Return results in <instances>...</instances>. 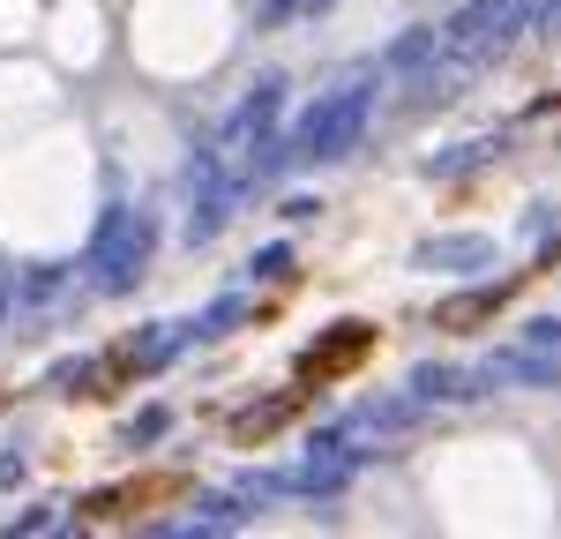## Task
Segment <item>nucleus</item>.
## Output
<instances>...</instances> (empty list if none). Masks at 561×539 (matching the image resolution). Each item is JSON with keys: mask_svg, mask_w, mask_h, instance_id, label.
I'll return each mask as SVG.
<instances>
[{"mask_svg": "<svg viewBox=\"0 0 561 539\" xmlns=\"http://www.w3.org/2000/svg\"><path fill=\"white\" fill-rule=\"evenodd\" d=\"M248 517H255V509H248V494L232 488V494H203V502H195V517H187V525H165V532H173V539H210V532H240Z\"/></svg>", "mask_w": 561, "mask_h": 539, "instance_id": "423d86ee", "label": "nucleus"}, {"mask_svg": "<svg viewBox=\"0 0 561 539\" xmlns=\"http://www.w3.org/2000/svg\"><path fill=\"white\" fill-rule=\"evenodd\" d=\"M510 142L502 135H479V142H457V150H434L427 158V180H457V173H479V165H494Z\"/></svg>", "mask_w": 561, "mask_h": 539, "instance_id": "6e6552de", "label": "nucleus"}, {"mask_svg": "<svg viewBox=\"0 0 561 539\" xmlns=\"http://www.w3.org/2000/svg\"><path fill=\"white\" fill-rule=\"evenodd\" d=\"M0 314H8V308H0Z\"/></svg>", "mask_w": 561, "mask_h": 539, "instance_id": "4be33fe9", "label": "nucleus"}, {"mask_svg": "<svg viewBox=\"0 0 561 539\" xmlns=\"http://www.w3.org/2000/svg\"><path fill=\"white\" fill-rule=\"evenodd\" d=\"M442 60V31L434 23H412V31H397V45L382 53L389 76H420V68H434Z\"/></svg>", "mask_w": 561, "mask_h": 539, "instance_id": "0eeeda50", "label": "nucleus"}, {"mask_svg": "<svg viewBox=\"0 0 561 539\" xmlns=\"http://www.w3.org/2000/svg\"><path fill=\"white\" fill-rule=\"evenodd\" d=\"M240 494L248 502H277L285 494V472H240Z\"/></svg>", "mask_w": 561, "mask_h": 539, "instance_id": "dca6fc26", "label": "nucleus"}, {"mask_svg": "<svg viewBox=\"0 0 561 539\" xmlns=\"http://www.w3.org/2000/svg\"><path fill=\"white\" fill-rule=\"evenodd\" d=\"M412 270H427V277H479V270H494V240L486 232H434L412 248Z\"/></svg>", "mask_w": 561, "mask_h": 539, "instance_id": "39448f33", "label": "nucleus"}, {"mask_svg": "<svg viewBox=\"0 0 561 539\" xmlns=\"http://www.w3.org/2000/svg\"><path fill=\"white\" fill-rule=\"evenodd\" d=\"M240 322H248V293H217L195 322H180V337L195 345V337H225V330H240Z\"/></svg>", "mask_w": 561, "mask_h": 539, "instance_id": "9d476101", "label": "nucleus"}, {"mask_svg": "<svg viewBox=\"0 0 561 539\" xmlns=\"http://www.w3.org/2000/svg\"><path fill=\"white\" fill-rule=\"evenodd\" d=\"M375 76H382V60H352L345 83L322 90L314 105L300 113V128L285 135L293 142V165H337V158H352L359 142H367V121H375Z\"/></svg>", "mask_w": 561, "mask_h": 539, "instance_id": "f257e3e1", "label": "nucleus"}, {"mask_svg": "<svg viewBox=\"0 0 561 539\" xmlns=\"http://www.w3.org/2000/svg\"><path fill=\"white\" fill-rule=\"evenodd\" d=\"M300 15V0H262V31H277V23H293Z\"/></svg>", "mask_w": 561, "mask_h": 539, "instance_id": "6ab92c4d", "label": "nucleus"}, {"mask_svg": "<svg viewBox=\"0 0 561 539\" xmlns=\"http://www.w3.org/2000/svg\"><path fill=\"white\" fill-rule=\"evenodd\" d=\"M180 345H187V337H180V322H142V330L128 337V359H142V367H165Z\"/></svg>", "mask_w": 561, "mask_h": 539, "instance_id": "9b49d317", "label": "nucleus"}, {"mask_svg": "<svg viewBox=\"0 0 561 539\" xmlns=\"http://www.w3.org/2000/svg\"><path fill=\"white\" fill-rule=\"evenodd\" d=\"M0 488H23V457L15 449H0Z\"/></svg>", "mask_w": 561, "mask_h": 539, "instance_id": "aec40b11", "label": "nucleus"}, {"mask_svg": "<svg viewBox=\"0 0 561 539\" xmlns=\"http://www.w3.org/2000/svg\"><path fill=\"white\" fill-rule=\"evenodd\" d=\"M524 345H554L561 353V314H531V322H524Z\"/></svg>", "mask_w": 561, "mask_h": 539, "instance_id": "a211bd4d", "label": "nucleus"}, {"mask_svg": "<svg viewBox=\"0 0 561 539\" xmlns=\"http://www.w3.org/2000/svg\"><path fill=\"white\" fill-rule=\"evenodd\" d=\"M531 15H539V0H465V8L442 23V60L479 68V60H494L502 45H517L524 31H531Z\"/></svg>", "mask_w": 561, "mask_h": 539, "instance_id": "f03ea898", "label": "nucleus"}, {"mask_svg": "<svg viewBox=\"0 0 561 539\" xmlns=\"http://www.w3.org/2000/svg\"><path fill=\"white\" fill-rule=\"evenodd\" d=\"M285 90H293V83H285L277 68H270L262 83H248V98L232 105V121L217 128V150H225V158H248V150H255L262 135L277 128V113H285Z\"/></svg>", "mask_w": 561, "mask_h": 539, "instance_id": "20e7f679", "label": "nucleus"}, {"mask_svg": "<svg viewBox=\"0 0 561 539\" xmlns=\"http://www.w3.org/2000/svg\"><path fill=\"white\" fill-rule=\"evenodd\" d=\"M53 525H60V509H53V502H31V509H23V517L8 525V539H23V532H53Z\"/></svg>", "mask_w": 561, "mask_h": 539, "instance_id": "2eb2a0df", "label": "nucleus"}, {"mask_svg": "<svg viewBox=\"0 0 561 539\" xmlns=\"http://www.w3.org/2000/svg\"><path fill=\"white\" fill-rule=\"evenodd\" d=\"M248 277H293V240H270L248 255Z\"/></svg>", "mask_w": 561, "mask_h": 539, "instance_id": "ddd939ff", "label": "nucleus"}, {"mask_svg": "<svg viewBox=\"0 0 561 539\" xmlns=\"http://www.w3.org/2000/svg\"><path fill=\"white\" fill-rule=\"evenodd\" d=\"M150 255H158V218L150 210H105L98 240H90V285L98 293H135Z\"/></svg>", "mask_w": 561, "mask_h": 539, "instance_id": "7ed1b4c3", "label": "nucleus"}, {"mask_svg": "<svg viewBox=\"0 0 561 539\" xmlns=\"http://www.w3.org/2000/svg\"><path fill=\"white\" fill-rule=\"evenodd\" d=\"M404 390H412L420 404H457V398H465V367H449V359H420Z\"/></svg>", "mask_w": 561, "mask_h": 539, "instance_id": "1a4fd4ad", "label": "nucleus"}, {"mask_svg": "<svg viewBox=\"0 0 561 539\" xmlns=\"http://www.w3.org/2000/svg\"><path fill=\"white\" fill-rule=\"evenodd\" d=\"M165 427H173V420H165V412L150 404L142 420H128V449H150V443H165Z\"/></svg>", "mask_w": 561, "mask_h": 539, "instance_id": "4468645a", "label": "nucleus"}, {"mask_svg": "<svg viewBox=\"0 0 561 539\" xmlns=\"http://www.w3.org/2000/svg\"><path fill=\"white\" fill-rule=\"evenodd\" d=\"M277 218H285V225H314V218H322V195H285Z\"/></svg>", "mask_w": 561, "mask_h": 539, "instance_id": "f3484780", "label": "nucleus"}, {"mask_svg": "<svg viewBox=\"0 0 561 539\" xmlns=\"http://www.w3.org/2000/svg\"><path fill=\"white\" fill-rule=\"evenodd\" d=\"M330 8H337V0H300V15H307V23H322Z\"/></svg>", "mask_w": 561, "mask_h": 539, "instance_id": "412c9836", "label": "nucleus"}, {"mask_svg": "<svg viewBox=\"0 0 561 539\" xmlns=\"http://www.w3.org/2000/svg\"><path fill=\"white\" fill-rule=\"evenodd\" d=\"M76 382H90V353H68V359H53V367H45V390H53V398H68Z\"/></svg>", "mask_w": 561, "mask_h": 539, "instance_id": "f8f14e48", "label": "nucleus"}]
</instances>
